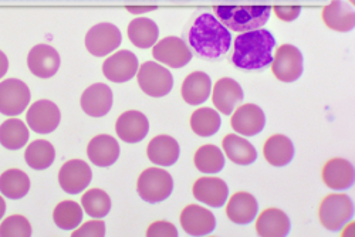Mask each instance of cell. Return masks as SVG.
Segmentation results:
<instances>
[{
  "label": "cell",
  "mask_w": 355,
  "mask_h": 237,
  "mask_svg": "<svg viewBox=\"0 0 355 237\" xmlns=\"http://www.w3.org/2000/svg\"><path fill=\"white\" fill-rule=\"evenodd\" d=\"M184 40L203 60H220L232 46V35L212 13H196L188 21Z\"/></svg>",
  "instance_id": "1"
},
{
  "label": "cell",
  "mask_w": 355,
  "mask_h": 237,
  "mask_svg": "<svg viewBox=\"0 0 355 237\" xmlns=\"http://www.w3.org/2000/svg\"><path fill=\"white\" fill-rule=\"evenodd\" d=\"M275 47L276 39L266 28L245 32L234 39L230 62L239 70H263L272 64Z\"/></svg>",
  "instance_id": "2"
},
{
  "label": "cell",
  "mask_w": 355,
  "mask_h": 237,
  "mask_svg": "<svg viewBox=\"0 0 355 237\" xmlns=\"http://www.w3.org/2000/svg\"><path fill=\"white\" fill-rule=\"evenodd\" d=\"M215 16L232 32L245 33L261 28L268 23L272 8L269 5L257 6H215Z\"/></svg>",
  "instance_id": "3"
},
{
  "label": "cell",
  "mask_w": 355,
  "mask_h": 237,
  "mask_svg": "<svg viewBox=\"0 0 355 237\" xmlns=\"http://www.w3.org/2000/svg\"><path fill=\"white\" fill-rule=\"evenodd\" d=\"M137 192L148 203H159L172 195L173 177L165 169L148 168L138 177Z\"/></svg>",
  "instance_id": "4"
},
{
  "label": "cell",
  "mask_w": 355,
  "mask_h": 237,
  "mask_svg": "<svg viewBox=\"0 0 355 237\" xmlns=\"http://www.w3.org/2000/svg\"><path fill=\"white\" fill-rule=\"evenodd\" d=\"M354 216V202L348 195L333 193L325 196L320 204L318 218L321 225L330 230H341Z\"/></svg>",
  "instance_id": "5"
},
{
  "label": "cell",
  "mask_w": 355,
  "mask_h": 237,
  "mask_svg": "<svg viewBox=\"0 0 355 237\" xmlns=\"http://www.w3.org/2000/svg\"><path fill=\"white\" fill-rule=\"evenodd\" d=\"M137 78L141 90L150 97H165L173 88V76L171 71L155 62H145L138 69Z\"/></svg>",
  "instance_id": "6"
},
{
  "label": "cell",
  "mask_w": 355,
  "mask_h": 237,
  "mask_svg": "<svg viewBox=\"0 0 355 237\" xmlns=\"http://www.w3.org/2000/svg\"><path fill=\"white\" fill-rule=\"evenodd\" d=\"M304 70L302 51L293 44H283L276 50L272 62L273 76L283 82L297 81Z\"/></svg>",
  "instance_id": "7"
},
{
  "label": "cell",
  "mask_w": 355,
  "mask_h": 237,
  "mask_svg": "<svg viewBox=\"0 0 355 237\" xmlns=\"http://www.w3.org/2000/svg\"><path fill=\"white\" fill-rule=\"evenodd\" d=\"M31 88L19 78L0 81V114L15 116L21 114L31 104Z\"/></svg>",
  "instance_id": "8"
},
{
  "label": "cell",
  "mask_w": 355,
  "mask_h": 237,
  "mask_svg": "<svg viewBox=\"0 0 355 237\" xmlns=\"http://www.w3.org/2000/svg\"><path fill=\"white\" fill-rule=\"evenodd\" d=\"M123 40L120 28L111 23L93 26L85 35V47L96 57H104L120 47Z\"/></svg>",
  "instance_id": "9"
},
{
  "label": "cell",
  "mask_w": 355,
  "mask_h": 237,
  "mask_svg": "<svg viewBox=\"0 0 355 237\" xmlns=\"http://www.w3.org/2000/svg\"><path fill=\"white\" fill-rule=\"evenodd\" d=\"M153 55L157 62L172 69L185 67L192 58L193 53L184 39L169 36L153 46Z\"/></svg>",
  "instance_id": "10"
},
{
  "label": "cell",
  "mask_w": 355,
  "mask_h": 237,
  "mask_svg": "<svg viewBox=\"0 0 355 237\" xmlns=\"http://www.w3.org/2000/svg\"><path fill=\"white\" fill-rule=\"evenodd\" d=\"M27 125L37 134H50L62 121V112L50 100H39L31 105L26 115Z\"/></svg>",
  "instance_id": "11"
},
{
  "label": "cell",
  "mask_w": 355,
  "mask_h": 237,
  "mask_svg": "<svg viewBox=\"0 0 355 237\" xmlns=\"http://www.w3.org/2000/svg\"><path fill=\"white\" fill-rule=\"evenodd\" d=\"M93 170L87 162L71 159L66 162L58 172V184L69 195H78L92 184Z\"/></svg>",
  "instance_id": "12"
},
{
  "label": "cell",
  "mask_w": 355,
  "mask_h": 237,
  "mask_svg": "<svg viewBox=\"0 0 355 237\" xmlns=\"http://www.w3.org/2000/svg\"><path fill=\"white\" fill-rule=\"evenodd\" d=\"M138 57L130 50H120L104 62L103 74L107 80L121 84L130 81L138 73Z\"/></svg>",
  "instance_id": "13"
},
{
  "label": "cell",
  "mask_w": 355,
  "mask_h": 237,
  "mask_svg": "<svg viewBox=\"0 0 355 237\" xmlns=\"http://www.w3.org/2000/svg\"><path fill=\"white\" fill-rule=\"evenodd\" d=\"M62 58L57 50L49 44L35 46L27 55V66L36 77L50 78L60 69Z\"/></svg>",
  "instance_id": "14"
},
{
  "label": "cell",
  "mask_w": 355,
  "mask_h": 237,
  "mask_svg": "<svg viewBox=\"0 0 355 237\" xmlns=\"http://www.w3.org/2000/svg\"><path fill=\"white\" fill-rule=\"evenodd\" d=\"M232 114L230 125L239 135L254 137L264 130L266 115L256 104H245Z\"/></svg>",
  "instance_id": "15"
},
{
  "label": "cell",
  "mask_w": 355,
  "mask_h": 237,
  "mask_svg": "<svg viewBox=\"0 0 355 237\" xmlns=\"http://www.w3.org/2000/svg\"><path fill=\"white\" fill-rule=\"evenodd\" d=\"M243 88L236 80L223 77L216 81L212 93V101L220 114L232 115V112L243 101Z\"/></svg>",
  "instance_id": "16"
},
{
  "label": "cell",
  "mask_w": 355,
  "mask_h": 237,
  "mask_svg": "<svg viewBox=\"0 0 355 237\" xmlns=\"http://www.w3.org/2000/svg\"><path fill=\"white\" fill-rule=\"evenodd\" d=\"M115 131L118 138H121L124 142L137 143L150 132V121L141 111L130 109L118 116Z\"/></svg>",
  "instance_id": "17"
},
{
  "label": "cell",
  "mask_w": 355,
  "mask_h": 237,
  "mask_svg": "<svg viewBox=\"0 0 355 237\" xmlns=\"http://www.w3.org/2000/svg\"><path fill=\"white\" fill-rule=\"evenodd\" d=\"M192 193L196 200L205 203L206 206L222 207L225 206L229 196V186L220 177L203 176L193 184Z\"/></svg>",
  "instance_id": "18"
},
{
  "label": "cell",
  "mask_w": 355,
  "mask_h": 237,
  "mask_svg": "<svg viewBox=\"0 0 355 237\" xmlns=\"http://www.w3.org/2000/svg\"><path fill=\"white\" fill-rule=\"evenodd\" d=\"M112 91L107 84L97 82L87 88L83 93L80 104L83 111L93 118H101L107 115L112 107Z\"/></svg>",
  "instance_id": "19"
},
{
  "label": "cell",
  "mask_w": 355,
  "mask_h": 237,
  "mask_svg": "<svg viewBox=\"0 0 355 237\" xmlns=\"http://www.w3.org/2000/svg\"><path fill=\"white\" fill-rule=\"evenodd\" d=\"M181 225L189 236H206L216 229V218L202 206L189 204L181 213Z\"/></svg>",
  "instance_id": "20"
},
{
  "label": "cell",
  "mask_w": 355,
  "mask_h": 237,
  "mask_svg": "<svg viewBox=\"0 0 355 237\" xmlns=\"http://www.w3.org/2000/svg\"><path fill=\"white\" fill-rule=\"evenodd\" d=\"M322 182L333 191L349 189L355 182L354 165L343 158L330 159L322 168Z\"/></svg>",
  "instance_id": "21"
},
{
  "label": "cell",
  "mask_w": 355,
  "mask_h": 237,
  "mask_svg": "<svg viewBox=\"0 0 355 237\" xmlns=\"http://www.w3.org/2000/svg\"><path fill=\"white\" fill-rule=\"evenodd\" d=\"M87 157L97 166H111L120 158V143L108 134L97 135L87 145Z\"/></svg>",
  "instance_id": "22"
},
{
  "label": "cell",
  "mask_w": 355,
  "mask_h": 237,
  "mask_svg": "<svg viewBox=\"0 0 355 237\" xmlns=\"http://www.w3.org/2000/svg\"><path fill=\"white\" fill-rule=\"evenodd\" d=\"M146 155L148 159L158 166H172L180 159L181 148L175 138L169 135H158L148 143Z\"/></svg>",
  "instance_id": "23"
},
{
  "label": "cell",
  "mask_w": 355,
  "mask_h": 237,
  "mask_svg": "<svg viewBox=\"0 0 355 237\" xmlns=\"http://www.w3.org/2000/svg\"><path fill=\"white\" fill-rule=\"evenodd\" d=\"M322 21L331 30L341 33L351 32L355 27L354 6L343 2V0H333L330 5L322 9Z\"/></svg>",
  "instance_id": "24"
},
{
  "label": "cell",
  "mask_w": 355,
  "mask_h": 237,
  "mask_svg": "<svg viewBox=\"0 0 355 237\" xmlns=\"http://www.w3.org/2000/svg\"><path fill=\"white\" fill-rule=\"evenodd\" d=\"M259 212L256 198L248 192L234 193L226 206V216L236 225L252 223Z\"/></svg>",
  "instance_id": "25"
},
{
  "label": "cell",
  "mask_w": 355,
  "mask_h": 237,
  "mask_svg": "<svg viewBox=\"0 0 355 237\" xmlns=\"http://www.w3.org/2000/svg\"><path fill=\"white\" fill-rule=\"evenodd\" d=\"M212 93V80L203 71L191 73L182 82L181 96L189 105H200L206 103Z\"/></svg>",
  "instance_id": "26"
},
{
  "label": "cell",
  "mask_w": 355,
  "mask_h": 237,
  "mask_svg": "<svg viewBox=\"0 0 355 237\" xmlns=\"http://www.w3.org/2000/svg\"><path fill=\"white\" fill-rule=\"evenodd\" d=\"M290 229L288 216L276 207L263 211L256 220V231L263 237H284L290 233Z\"/></svg>",
  "instance_id": "27"
},
{
  "label": "cell",
  "mask_w": 355,
  "mask_h": 237,
  "mask_svg": "<svg viewBox=\"0 0 355 237\" xmlns=\"http://www.w3.org/2000/svg\"><path fill=\"white\" fill-rule=\"evenodd\" d=\"M294 154L295 150L293 141L283 134H276L270 137L266 141L263 148V155L266 161L277 168L288 165L293 161Z\"/></svg>",
  "instance_id": "28"
},
{
  "label": "cell",
  "mask_w": 355,
  "mask_h": 237,
  "mask_svg": "<svg viewBox=\"0 0 355 237\" xmlns=\"http://www.w3.org/2000/svg\"><path fill=\"white\" fill-rule=\"evenodd\" d=\"M222 146L226 157L236 165H252L257 159L256 148L246 138L236 134H227Z\"/></svg>",
  "instance_id": "29"
},
{
  "label": "cell",
  "mask_w": 355,
  "mask_h": 237,
  "mask_svg": "<svg viewBox=\"0 0 355 237\" xmlns=\"http://www.w3.org/2000/svg\"><path fill=\"white\" fill-rule=\"evenodd\" d=\"M128 39L138 49H150L159 39V27L153 19L137 17L128 24Z\"/></svg>",
  "instance_id": "30"
},
{
  "label": "cell",
  "mask_w": 355,
  "mask_h": 237,
  "mask_svg": "<svg viewBox=\"0 0 355 237\" xmlns=\"http://www.w3.org/2000/svg\"><path fill=\"white\" fill-rule=\"evenodd\" d=\"M31 191V177L20 169H9L0 175V193L9 199H21Z\"/></svg>",
  "instance_id": "31"
},
{
  "label": "cell",
  "mask_w": 355,
  "mask_h": 237,
  "mask_svg": "<svg viewBox=\"0 0 355 237\" xmlns=\"http://www.w3.org/2000/svg\"><path fill=\"white\" fill-rule=\"evenodd\" d=\"M24 159L32 169L44 170L53 165L55 159V150L49 141L37 139L27 146Z\"/></svg>",
  "instance_id": "32"
},
{
  "label": "cell",
  "mask_w": 355,
  "mask_h": 237,
  "mask_svg": "<svg viewBox=\"0 0 355 237\" xmlns=\"http://www.w3.org/2000/svg\"><path fill=\"white\" fill-rule=\"evenodd\" d=\"M28 128L26 124L17 118H9L2 125H0V143L6 150L17 151L27 143L28 141Z\"/></svg>",
  "instance_id": "33"
},
{
  "label": "cell",
  "mask_w": 355,
  "mask_h": 237,
  "mask_svg": "<svg viewBox=\"0 0 355 237\" xmlns=\"http://www.w3.org/2000/svg\"><path fill=\"white\" fill-rule=\"evenodd\" d=\"M222 125L220 115L214 108H199L191 115V128L192 131L203 138L215 135Z\"/></svg>",
  "instance_id": "34"
},
{
  "label": "cell",
  "mask_w": 355,
  "mask_h": 237,
  "mask_svg": "<svg viewBox=\"0 0 355 237\" xmlns=\"http://www.w3.org/2000/svg\"><path fill=\"white\" fill-rule=\"evenodd\" d=\"M53 220L62 230L77 229L83 220V207L74 200H63L54 207Z\"/></svg>",
  "instance_id": "35"
},
{
  "label": "cell",
  "mask_w": 355,
  "mask_h": 237,
  "mask_svg": "<svg viewBox=\"0 0 355 237\" xmlns=\"http://www.w3.org/2000/svg\"><path fill=\"white\" fill-rule=\"evenodd\" d=\"M193 162L202 173H218L225 168V155L216 145L208 143L196 151Z\"/></svg>",
  "instance_id": "36"
},
{
  "label": "cell",
  "mask_w": 355,
  "mask_h": 237,
  "mask_svg": "<svg viewBox=\"0 0 355 237\" xmlns=\"http://www.w3.org/2000/svg\"><path fill=\"white\" fill-rule=\"evenodd\" d=\"M81 206L84 212L96 219L105 218L111 211V199L103 189L87 191L81 198Z\"/></svg>",
  "instance_id": "37"
},
{
  "label": "cell",
  "mask_w": 355,
  "mask_h": 237,
  "mask_svg": "<svg viewBox=\"0 0 355 237\" xmlns=\"http://www.w3.org/2000/svg\"><path fill=\"white\" fill-rule=\"evenodd\" d=\"M2 237H28L32 236V225L24 216L13 215L6 218L0 225Z\"/></svg>",
  "instance_id": "38"
},
{
  "label": "cell",
  "mask_w": 355,
  "mask_h": 237,
  "mask_svg": "<svg viewBox=\"0 0 355 237\" xmlns=\"http://www.w3.org/2000/svg\"><path fill=\"white\" fill-rule=\"evenodd\" d=\"M276 16L283 21H293L297 19L302 13V6L291 0L290 3H276L273 8Z\"/></svg>",
  "instance_id": "39"
},
{
  "label": "cell",
  "mask_w": 355,
  "mask_h": 237,
  "mask_svg": "<svg viewBox=\"0 0 355 237\" xmlns=\"http://www.w3.org/2000/svg\"><path fill=\"white\" fill-rule=\"evenodd\" d=\"M73 236L74 237H80V236H84V237H103L105 236V223L104 220H90L84 223L80 229L74 230L73 231Z\"/></svg>",
  "instance_id": "40"
},
{
  "label": "cell",
  "mask_w": 355,
  "mask_h": 237,
  "mask_svg": "<svg viewBox=\"0 0 355 237\" xmlns=\"http://www.w3.org/2000/svg\"><path fill=\"white\" fill-rule=\"evenodd\" d=\"M146 236L150 237H159V236H166V237H176L178 236V229L175 225L161 220L153 223L146 230Z\"/></svg>",
  "instance_id": "41"
},
{
  "label": "cell",
  "mask_w": 355,
  "mask_h": 237,
  "mask_svg": "<svg viewBox=\"0 0 355 237\" xmlns=\"http://www.w3.org/2000/svg\"><path fill=\"white\" fill-rule=\"evenodd\" d=\"M9 70V60L8 55L0 50V78H3Z\"/></svg>",
  "instance_id": "42"
},
{
  "label": "cell",
  "mask_w": 355,
  "mask_h": 237,
  "mask_svg": "<svg viewBox=\"0 0 355 237\" xmlns=\"http://www.w3.org/2000/svg\"><path fill=\"white\" fill-rule=\"evenodd\" d=\"M5 212H6V202L2 196H0V219L5 216Z\"/></svg>",
  "instance_id": "43"
},
{
  "label": "cell",
  "mask_w": 355,
  "mask_h": 237,
  "mask_svg": "<svg viewBox=\"0 0 355 237\" xmlns=\"http://www.w3.org/2000/svg\"><path fill=\"white\" fill-rule=\"evenodd\" d=\"M349 2L352 3V6H354V3H355V0H349Z\"/></svg>",
  "instance_id": "44"
}]
</instances>
